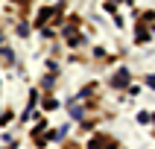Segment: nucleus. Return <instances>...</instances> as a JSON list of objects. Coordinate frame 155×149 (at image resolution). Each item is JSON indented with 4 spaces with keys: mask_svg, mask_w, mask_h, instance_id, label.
<instances>
[{
    "mask_svg": "<svg viewBox=\"0 0 155 149\" xmlns=\"http://www.w3.org/2000/svg\"><path fill=\"white\" fill-rule=\"evenodd\" d=\"M149 85H152V88H155V76H152V79H149Z\"/></svg>",
    "mask_w": 155,
    "mask_h": 149,
    "instance_id": "1",
    "label": "nucleus"
}]
</instances>
